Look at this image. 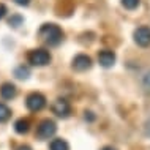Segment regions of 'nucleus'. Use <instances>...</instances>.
I'll list each match as a JSON object with an SVG mask.
<instances>
[{
  "instance_id": "nucleus-1",
  "label": "nucleus",
  "mask_w": 150,
  "mask_h": 150,
  "mask_svg": "<svg viewBox=\"0 0 150 150\" xmlns=\"http://www.w3.org/2000/svg\"><path fill=\"white\" fill-rule=\"evenodd\" d=\"M38 38L47 46H57L63 40V30L57 24H43L38 30Z\"/></svg>"
},
{
  "instance_id": "nucleus-2",
  "label": "nucleus",
  "mask_w": 150,
  "mask_h": 150,
  "mask_svg": "<svg viewBox=\"0 0 150 150\" xmlns=\"http://www.w3.org/2000/svg\"><path fill=\"white\" fill-rule=\"evenodd\" d=\"M55 133H57V125H55V122L51 120V119H44V120L40 122L38 127H36L35 136L38 137L40 141H46V139H51Z\"/></svg>"
},
{
  "instance_id": "nucleus-3",
  "label": "nucleus",
  "mask_w": 150,
  "mask_h": 150,
  "mask_svg": "<svg viewBox=\"0 0 150 150\" xmlns=\"http://www.w3.org/2000/svg\"><path fill=\"white\" fill-rule=\"evenodd\" d=\"M29 63H32L33 67H46L51 63V54L46 49H33L29 52L27 55Z\"/></svg>"
},
{
  "instance_id": "nucleus-4",
  "label": "nucleus",
  "mask_w": 150,
  "mask_h": 150,
  "mask_svg": "<svg viewBox=\"0 0 150 150\" xmlns=\"http://www.w3.org/2000/svg\"><path fill=\"white\" fill-rule=\"evenodd\" d=\"M25 106L32 112L41 111V109L46 106V96H44L43 93H38V92L30 93V95L27 96V100H25Z\"/></svg>"
},
{
  "instance_id": "nucleus-5",
  "label": "nucleus",
  "mask_w": 150,
  "mask_h": 150,
  "mask_svg": "<svg viewBox=\"0 0 150 150\" xmlns=\"http://www.w3.org/2000/svg\"><path fill=\"white\" fill-rule=\"evenodd\" d=\"M52 112L60 119H67L71 114V106L65 98H57L52 103Z\"/></svg>"
},
{
  "instance_id": "nucleus-6",
  "label": "nucleus",
  "mask_w": 150,
  "mask_h": 150,
  "mask_svg": "<svg viewBox=\"0 0 150 150\" xmlns=\"http://www.w3.org/2000/svg\"><path fill=\"white\" fill-rule=\"evenodd\" d=\"M133 36H134L136 44H139L141 47L150 46V27H147V25L137 27L134 30V33H133Z\"/></svg>"
},
{
  "instance_id": "nucleus-7",
  "label": "nucleus",
  "mask_w": 150,
  "mask_h": 150,
  "mask_svg": "<svg viewBox=\"0 0 150 150\" xmlns=\"http://www.w3.org/2000/svg\"><path fill=\"white\" fill-rule=\"evenodd\" d=\"M92 67V59L86 54H79L73 59V68L76 71H87Z\"/></svg>"
},
{
  "instance_id": "nucleus-8",
  "label": "nucleus",
  "mask_w": 150,
  "mask_h": 150,
  "mask_svg": "<svg viewBox=\"0 0 150 150\" xmlns=\"http://www.w3.org/2000/svg\"><path fill=\"white\" fill-rule=\"evenodd\" d=\"M98 63L104 68H109L115 63V54L109 49H103L98 52Z\"/></svg>"
},
{
  "instance_id": "nucleus-9",
  "label": "nucleus",
  "mask_w": 150,
  "mask_h": 150,
  "mask_svg": "<svg viewBox=\"0 0 150 150\" xmlns=\"http://www.w3.org/2000/svg\"><path fill=\"white\" fill-rule=\"evenodd\" d=\"M0 95H2L3 100H13L14 96L18 95V88H16L14 84L5 82V84H2V87H0Z\"/></svg>"
},
{
  "instance_id": "nucleus-10",
  "label": "nucleus",
  "mask_w": 150,
  "mask_h": 150,
  "mask_svg": "<svg viewBox=\"0 0 150 150\" xmlns=\"http://www.w3.org/2000/svg\"><path fill=\"white\" fill-rule=\"evenodd\" d=\"M29 129H30L29 119H19V120H16L14 131L18 133V134H25V133H29Z\"/></svg>"
},
{
  "instance_id": "nucleus-11",
  "label": "nucleus",
  "mask_w": 150,
  "mask_h": 150,
  "mask_svg": "<svg viewBox=\"0 0 150 150\" xmlns=\"http://www.w3.org/2000/svg\"><path fill=\"white\" fill-rule=\"evenodd\" d=\"M49 150H70V145L65 139H52L49 144Z\"/></svg>"
},
{
  "instance_id": "nucleus-12",
  "label": "nucleus",
  "mask_w": 150,
  "mask_h": 150,
  "mask_svg": "<svg viewBox=\"0 0 150 150\" xmlns=\"http://www.w3.org/2000/svg\"><path fill=\"white\" fill-rule=\"evenodd\" d=\"M10 117H11V109L6 104L0 103V123H5Z\"/></svg>"
},
{
  "instance_id": "nucleus-13",
  "label": "nucleus",
  "mask_w": 150,
  "mask_h": 150,
  "mask_svg": "<svg viewBox=\"0 0 150 150\" xmlns=\"http://www.w3.org/2000/svg\"><path fill=\"white\" fill-rule=\"evenodd\" d=\"M14 76L18 79H27L30 76V71H29V68L27 67H24V65H21V67H18L14 70Z\"/></svg>"
},
{
  "instance_id": "nucleus-14",
  "label": "nucleus",
  "mask_w": 150,
  "mask_h": 150,
  "mask_svg": "<svg viewBox=\"0 0 150 150\" xmlns=\"http://www.w3.org/2000/svg\"><path fill=\"white\" fill-rule=\"evenodd\" d=\"M141 0H122V5H123L127 10H136L139 6Z\"/></svg>"
},
{
  "instance_id": "nucleus-15",
  "label": "nucleus",
  "mask_w": 150,
  "mask_h": 150,
  "mask_svg": "<svg viewBox=\"0 0 150 150\" xmlns=\"http://www.w3.org/2000/svg\"><path fill=\"white\" fill-rule=\"evenodd\" d=\"M21 22H22V18H21V16H13V18L10 19V25H13V27H18Z\"/></svg>"
},
{
  "instance_id": "nucleus-16",
  "label": "nucleus",
  "mask_w": 150,
  "mask_h": 150,
  "mask_svg": "<svg viewBox=\"0 0 150 150\" xmlns=\"http://www.w3.org/2000/svg\"><path fill=\"white\" fill-rule=\"evenodd\" d=\"M144 134L150 137V119H147V122L144 123Z\"/></svg>"
},
{
  "instance_id": "nucleus-17",
  "label": "nucleus",
  "mask_w": 150,
  "mask_h": 150,
  "mask_svg": "<svg viewBox=\"0 0 150 150\" xmlns=\"http://www.w3.org/2000/svg\"><path fill=\"white\" fill-rule=\"evenodd\" d=\"M16 3H18V5H21V6H27L30 3V0H14Z\"/></svg>"
},
{
  "instance_id": "nucleus-18",
  "label": "nucleus",
  "mask_w": 150,
  "mask_h": 150,
  "mask_svg": "<svg viewBox=\"0 0 150 150\" xmlns=\"http://www.w3.org/2000/svg\"><path fill=\"white\" fill-rule=\"evenodd\" d=\"M5 14H6V6L5 5H0V19H2Z\"/></svg>"
},
{
  "instance_id": "nucleus-19",
  "label": "nucleus",
  "mask_w": 150,
  "mask_h": 150,
  "mask_svg": "<svg viewBox=\"0 0 150 150\" xmlns=\"http://www.w3.org/2000/svg\"><path fill=\"white\" fill-rule=\"evenodd\" d=\"M84 117H86V120H88V122H92L93 119H95V115H93L92 112H87V111H86V115Z\"/></svg>"
},
{
  "instance_id": "nucleus-20",
  "label": "nucleus",
  "mask_w": 150,
  "mask_h": 150,
  "mask_svg": "<svg viewBox=\"0 0 150 150\" xmlns=\"http://www.w3.org/2000/svg\"><path fill=\"white\" fill-rule=\"evenodd\" d=\"M16 150H32V147H29V145H19Z\"/></svg>"
},
{
  "instance_id": "nucleus-21",
  "label": "nucleus",
  "mask_w": 150,
  "mask_h": 150,
  "mask_svg": "<svg viewBox=\"0 0 150 150\" xmlns=\"http://www.w3.org/2000/svg\"><path fill=\"white\" fill-rule=\"evenodd\" d=\"M101 150H117V149H114V147H103Z\"/></svg>"
}]
</instances>
